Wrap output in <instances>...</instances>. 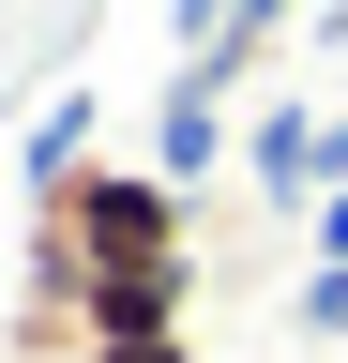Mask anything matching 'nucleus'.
<instances>
[{
  "label": "nucleus",
  "mask_w": 348,
  "mask_h": 363,
  "mask_svg": "<svg viewBox=\"0 0 348 363\" xmlns=\"http://www.w3.org/2000/svg\"><path fill=\"white\" fill-rule=\"evenodd\" d=\"M106 363H182V333H152V348H106Z\"/></svg>",
  "instance_id": "obj_1"
}]
</instances>
